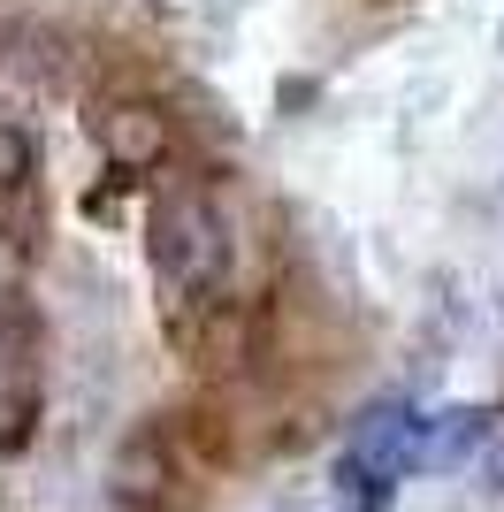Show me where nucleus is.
Wrapping results in <instances>:
<instances>
[{
    "label": "nucleus",
    "mask_w": 504,
    "mask_h": 512,
    "mask_svg": "<svg viewBox=\"0 0 504 512\" xmlns=\"http://www.w3.org/2000/svg\"><path fill=\"white\" fill-rule=\"evenodd\" d=\"M153 268L168 291H214L230 268V230L199 192H168L153 207Z\"/></svg>",
    "instance_id": "f257e3e1"
},
{
    "label": "nucleus",
    "mask_w": 504,
    "mask_h": 512,
    "mask_svg": "<svg viewBox=\"0 0 504 512\" xmlns=\"http://www.w3.org/2000/svg\"><path fill=\"white\" fill-rule=\"evenodd\" d=\"M31 352H39V321L23 291H0V444H23L31 421Z\"/></svg>",
    "instance_id": "f03ea898"
},
{
    "label": "nucleus",
    "mask_w": 504,
    "mask_h": 512,
    "mask_svg": "<svg viewBox=\"0 0 504 512\" xmlns=\"http://www.w3.org/2000/svg\"><path fill=\"white\" fill-rule=\"evenodd\" d=\"M100 146L115 153L123 169H153V161L168 153V115L153 100H115L100 115Z\"/></svg>",
    "instance_id": "7ed1b4c3"
},
{
    "label": "nucleus",
    "mask_w": 504,
    "mask_h": 512,
    "mask_svg": "<svg viewBox=\"0 0 504 512\" xmlns=\"http://www.w3.org/2000/svg\"><path fill=\"white\" fill-rule=\"evenodd\" d=\"M482 444H489V413H482V406H451V413H436V421H420V436H413V467L451 474V467H466Z\"/></svg>",
    "instance_id": "20e7f679"
},
{
    "label": "nucleus",
    "mask_w": 504,
    "mask_h": 512,
    "mask_svg": "<svg viewBox=\"0 0 504 512\" xmlns=\"http://www.w3.org/2000/svg\"><path fill=\"white\" fill-rule=\"evenodd\" d=\"M413 436H420V413L405 406V398H375V406L359 413L352 428V451H367V459H382V467H413Z\"/></svg>",
    "instance_id": "39448f33"
},
{
    "label": "nucleus",
    "mask_w": 504,
    "mask_h": 512,
    "mask_svg": "<svg viewBox=\"0 0 504 512\" xmlns=\"http://www.w3.org/2000/svg\"><path fill=\"white\" fill-rule=\"evenodd\" d=\"M329 482H336V497H344L352 512H382L390 497H398V467H382V459H367V451H344Z\"/></svg>",
    "instance_id": "423d86ee"
},
{
    "label": "nucleus",
    "mask_w": 504,
    "mask_h": 512,
    "mask_svg": "<svg viewBox=\"0 0 504 512\" xmlns=\"http://www.w3.org/2000/svg\"><path fill=\"white\" fill-rule=\"evenodd\" d=\"M161 482H168L161 436H153V428H138V436L123 444V459H115V490H123L130 505H161Z\"/></svg>",
    "instance_id": "0eeeda50"
},
{
    "label": "nucleus",
    "mask_w": 504,
    "mask_h": 512,
    "mask_svg": "<svg viewBox=\"0 0 504 512\" xmlns=\"http://www.w3.org/2000/svg\"><path fill=\"white\" fill-rule=\"evenodd\" d=\"M23 184H31V138L0 123V192H23Z\"/></svg>",
    "instance_id": "6e6552de"
},
{
    "label": "nucleus",
    "mask_w": 504,
    "mask_h": 512,
    "mask_svg": "<svg viewBox=\"0 0 504 512\" xmlns=\"http://www.w3.org/2000/svg\"><path fill=\"white\" fill-rule=\"evenodd\" d=\"M482 482H489V490H504V444H497V451L482 459Z\"/></svg>",
    "instance_id": "1a4fd4ad"
}]
</instances>
